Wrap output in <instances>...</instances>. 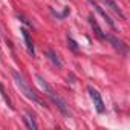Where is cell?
<instances>
[{"label": "cell", "instance_id": "9c48e42d", "mask_svg": "<svg viewBox=\"0 0 130 130\" xmlns=\"http://www.w3.org/2000/svg\"><path fill=\"white\" fill-rule=\"evenodd\" d=\"M44 54H46V55H47V58H49V60H51V61L54 63V66H57V68H61V66H63V63H61V60H60V58L57 57V54H55L54 51L47 49V51H46Z\"/></svg>", "mask_w": 130, "mask_h": 130}, {"label": "cell", "instance_id": "4fadbf2b", "mask_svg": "<svg viewBox=\"0 0 130 130\" xmlns=\"http://www.w3.org/2000/svg\"><path fill=\"white\" fill-rule=\"evenodd\" d=\"M0 93H2V96H3V98H5V101L8 103V106H9V107L12 109V106H11V100H9V98H8V95L5 93V89L2 87V84H0Z\"/></svg>", "mask_w": 130, "mask_h": 130}, {"label": "cell", "instance_id": "52a82bcc", "mask_svg": "<svg viewBox=\"0 0 130 130\" xmlns=\"http://www.w3.org/2000/svg\"><path fill=\"white\" fill-rule=\"evenodd\" d=\"M22 31V34H23V38H25V43H26V47H28V51H29V54L31 55H34V43H32V40H31V35H29V31L26 29V28H22L20 29Z\"/></svg>", "mask_w": 130, "mask_h": 130}, {"label": "cell", "instance_id": "30bf717a", "mask_svg": "<svg viewBox=\"0 0 130 130\" xmlns=\"http://www.w3.org/2000/svg\"><path fill=\"white\" fill-rule=\"evenodd\" d=\"M104 2H106V5H107V6H109V8H110L112 11H115V12H116V14H118V15H119L121 19H124V14H122V12H121V9H119V8L116 6L115 0H104Z\"/></svg>", "mask_w": 130, "mask_h": 130}, {"label": "cell", "instance_id": "ba28073f", "mask_svg": "<svg viewBox=\"0 0 130 130\" xmlns=\"http://www.w3.org/2000/svg\"><path fill=\"white\" fill-rule=\"evenodd\" d=\"M23 121H25V124H26V127L28 128H31V130H37V122H35V119H34V116L31 115V113H25V116H23Z\"/></svg>", "mask_w": 130, "mask_h": 130}, {"label": "cell", "instance_id": "8fae6325", "mask_svg": "<svg viewBox=\"0 0 130 130\" xmlns=\"http://www.w3.org/2000/svg\"><path fill=\"white\" fill-rule=\"evenodd\" d=\"M37 83L40 84V87H41V89H43L46 93H49V92L52 90V89H51V86H49V84H47V83L43 80V77H41V75H37Z\"/></svg>", "mask_w": 130, "mask_h": 130}, {"label": "cell", "instance_id": "7a4b0ae2", "mask_svg": "<svg viewBox=\"0 0 130 130\" xmlns=\"http://www.w3.org/2000/svg\"><path fill=\"white\" fill-rule=\"evenodd\" d=\"M87 92H89V95H90V98H92V101H93V106H95L96 112H98V113H104L106 107H104V103H103V98H101L100 92H98L96 89H93L92 86L87 87Z\"/></svg>", "mask_w": 130, "mask_h": 130}, {"label": "cell", "instance_id": "7c38bea8", "mask_svg": "<svg viewBox=\"0 0 130 130\" xmlns=\"http://www.w3.org/2000/svg\"><path fill=\"white\" fill-rule=\"evenodd\" d=\"M68 44H69V47H71L74 52H78V44H77V41H74L71 37H68Z\"/></svg>", "mask_w": 130, "mask_h": 130}, {"label": "cell", "instance_id": "277c9868", "mask_svg": "<svg viewBox=\"0 0 130 130\" xmlns=\"http://www.w3.org/2000/svg\"><path fill=\"white\" fill-rule=\"evenodd\" d=\"M106 40H109V41L113 44V47H115L121 55H127L128 47H127V44H125L122 40H119V38H116V37H113V35H106Z\"/></svg>", "mask_w": 130, "mask_h": 130}, {"label": "cell", "instance_id": "3957f363", "mask_svg": "<svg viewBox=\"0 0 130 130\" xmlns=\"http://www.w3.org/2000/svg\"><path fill=\"white\" fill-rule=\"evenodd\" d=\"M47 95H49V98L52 100V103H54V104L58 107V110H60V112H61L64 116H69V118H71V110H69V107H68L66 101H64V100H61L58 95H55V93H54V90H51Z\"/></svg>", "mask_w": 130, "mask_h": 130}, {"label": "cell", "instance_id": "5b68a950", "mask_svg": "<svg viewBox=\"0 0 130 130\" xmlns=\"http://www.w3.org/2000/svg\"><path fill=\"white\" fill-rule=\"evenodd\" d=\"M89 3H90V5H92L95 9H96V12H100V14H101V17H103V19L107 22V25H109L110 28H113V29H115V23H113V20L110 19V15H109V14H107V12H106V11H104V9L100 6L96 2H93V0H89Z\"/></svg>", "mask_w": 130, "mask_h": 130}, {"label": "cell", "instance_id": "8992f818", "mask_svg": "<svg viewBox=\"0 0 130 130\" xmlns=\"http://www.w3.org/2000/svg\"><path fill=\"white\" fill-rule=\"evenodd\" d=\"M89 23H90V26H92V29H93V32H95V35H96L98 38H101V40H106V35L103 34V31H101V28H100V25L96 23V20H95L93 15L89 17Z\"/></svg>", "mask_w": 130, "mask_h": 130}, {"label": "cell", "instance_id": "6da1fadb", "mask_svg": "<svg viewBox=\"0 0 130 130\" xmlns=\"http://www.w3.org/2000/svg\"><path fill=\"white\" fill-rule=\"evenodd\" d=\"M11 75H12V78H14V83H15V86L20 89V92L26 96V98H29L31 101H34V103H38V104H41L43 106V103H41V100L38 98V95L32 90V87L28 84V81L19 74V72H15V71H11Z\"/></svg>", "mask_w": 130, "mask_h": 130}]
</instances>
